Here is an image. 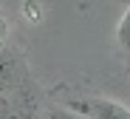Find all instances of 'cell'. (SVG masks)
<instances>
[{
    "mask_svg": "<svg viewBox=\"0 0 130 119\" xmlns=\"http://www.w3.org/2000/svg\"><path fill=\"white\" fill-rule=\"evenodd\" d=\"M68 108L91 116V119H130V108L116 102V99H102V97H93V99H74L68 102Z\"/></svg>",
    "mask_w": 130,
    "mask_h": 119,
    "instance_id": "cell-1",
    "label": "cell"
},
{
    "mask_svg": "<svg viewBox=\"0 0 130 119\" xmlns=\"http://www.w3.org/2000/svg\"><path fill=\"white\" fill-rule=\"evenodd\" d=\"M0 119H37L23 97L0 88Z\"/></svg>",
    "mask_w": 130,
    "mask_h": 119,
    "instance_id": "cell-2",
    "label": "cell"
},
{
    "mask_svg": "<svg viewBox=\"0 0 130 119\" xmlns=\"http://www.w3.org/2000/svg\"><path fill=\"white\" fill-rule=\"evenodd\" d=\"M116 43H119L122 48L130 54V6L124 9L122 20H119V26H116Z\"/></svg>",
    "mask_w": 130,
    "mask_h": 119,
    "instance_id": "cell-3",
    "label": "cell"
},
{
    "mask_svg": "<svg viewBox=\"0 0 130 119\" xmlns=\"http://www.w3.org/2000/svg\"><path fill=\"white\" fill-rule=\"evenodd\" d=\"M45 119H91V116H85V113H79V111H74L68 105H51Z\"/></svg>",
    "mask_w": 130,
    "mask_h": 119,
    "instance_id": "cell-4",
    "label": "cell"
},
{
    "mask_svg": "<svg viewBox=\"0 0 130 119\" xmlns=\"http://www.w3.org/2000/svg\"><path fill=\"white\" fill-rule=\"evenodd\" d=\"M6 34H9V26H6V20H3V17H0V43H3V40H6Z\"/></svg>",
    "mask_w": 130,
    "mask_h": 119,
    "instance_id": "cell-5",
    "label": "cell"
}]
</instances>
